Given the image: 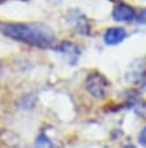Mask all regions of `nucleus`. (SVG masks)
I'll return each mask as SVG.
<instances>
[{
    "instance_id": "6",
    "label": "nucleus",
    "mask_w": 146,
    "mask_h": 148,
    "mask_svg": "<svg viewBox=\"0 0 146 148\" xmlns=\"http://www.w3.org/2000/svg\"><path fill=\"white\" fill-rule=\"evenodd\" d=\"M126 39V31L121 27H110L106 30L103 40L109 46H117Z\"/></svg>"
},
{
    "instance_id": "7",
    "label": "nucleus",
    "mask_w": 146,
    "mask_h": 148,
    "mask_svg": "<svg viewBox=\"0 0 146 148\" xmlns=\"http://www.w3.org/2000/svg\"><path fill=\"white\" fill-rule=\"evenodd\" d=\"M130 77H127V79L129 81H141L142 82V77H145V69H143L142 65H134V66L131 67V70H130Z\"/></svg>"
},
{
    "instance_id": "8",
    "label": "nucleus",
    "mask_w": 146,
    "mask_h": 148,
    "mask_svg": "<svg viewBox=\"0 0 146 148\" xmlns=\"http://www.w3.org/2000/svg\"><path fill=\"white\" fill-rule=\"evenodd\" d=\"M35 148H56L52 141L46 136V135H39L35 140Z\"/></svg>"
},
{
    "instance_id": "5",
    "label": "nucleus",
    "mask_w": 146,
    "mask_h": 148,
    "mask_svg": "<svg viewBox=\"0 0 146 148\" xmlns=\"http://www.w3.org/2000/svg\"><path fill=\"white\" fill-rule=\"evenodd\" d=\"M137 12L131 5L125 3L117 4L113 10V18L117 22H133L135 19Z\"/></svg>"
},
{
    "instance_id": "1",
    "label": "nucleus",
    "mask_w": 146,
    "mask_h": 148,
    "mask_svg": "<svg viewBox=\"0 0 146 148\" xmlns=\"http://www.w3.org/2000/svg\"><path fill=\"white\" fill-rule=\"evenodd\" d=\"M0 32L8 38L39 49H48L55 45L52 28L43 23H0Z\"/></svg>"
},
{
    "instance_id": "3",
    "label": "nucleus",
    "mask_w": 146,
    "mask_h": 148,
    "mask_svg": "<svg viewBox=\"0 0 146 148\" xmlns=\"http://www.w3.org/2000/svg\"><path fill=\"white\" fill-rule=\"evenodd\" d=\"M67 20H69L70 26L75 30V32L82 34V35H87L90 34V24H88V19L85 16V14H82L78 10H73L67 14Z\"/></svg>"
},
{
    "instance_id": "11",
    "label": "nucleus",
    "mask_w": 146,
    "mask_h": 148,
    "mask_svg": "<svg viewBox=\"0 0 146 148\" xmlns=\"http://www.w3.org/2000/svg\"><path fill=\"white\" fill-rule=\"evenodd\" d=\"M123 148H135V147H134V145H131V144H127V145H125Z\"/></svg>"
},
{
    "instance_id": "9",
    "label": "nucleus",
    "mask_w": 146,
    "mask_h": 148,
    "mask_svg": "<svg viewBox=\"0 0 146 148\" xmlns=\"http://www.w3.org/2000/svg\"><path fill=\"white\" fill-rule=\"evenodd\" d=\"M135 19H137V22H138L139 24H146V8L141 10V11L135 15Z\"/></svg>"
},
{
    "instance_id": "12",
    "label": "nucleus",
    "mask_w": 146,
    "mask_h": 148,
    "mask_svg": "<svg viewBox=\"0 0 146 148\" xmlns=\"http://www.w3.org/2000/svg\"><path fill=\"white\" fill-rule=\"evenodd\" d=\"M24 1H26V0H24Z\"/></svg>"
},
{
    "instance_id": "10",
    "label": "nucleus",
    "mask_w": 146,
    "mask_h": 148,
    "mask_svg": "<svg viewBox=\"0 0 146 148\" xmlns=\"http://www.w3.org/2000/svg\"><path fill=\"white\" fill-rule=\"evenodd\" d=\"M138 141L139 144L142 145L143 148H146V127L139 132V136H138Z\"/></svg>"
},
{
    "instance_id": "2",
    "label": "nucleus",
    "mask_w": 146,
    "mask_h": 148,
    "mask_svg": "<svg viewBox=\"0 0 146 148\" xmlns=\"http://www.w3.org/2000/svg\"><path fill=\"white\" fill-rule=\"evenodd\" d=\"M86 89L94 98H105L109 92V81L103 74L101 73H90L86 78Z\"/></svg>"
},
{
    "instance_id": "4",
    "label": "nucleus",
    "mask_w": 146,
    "mask_h": 148,
    "mask_svg": "<svg viewBox=\"0 0 146 148\" xmlns=\"http://www.w3.org/2000/svg\"><path fill=\"white\" fill-rule=\"evenodd\" d=\"M55 50L58 51L60 55H63L65 61L69 62L70 65H77L78 59H79V55H81L79 47H78L75 43L70 42V40L60 43L59 46L55 47Z\"/></svg>"
}]
</instances>
